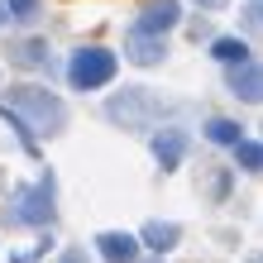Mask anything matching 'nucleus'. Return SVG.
I'll return each mask as SVG.
<instances>
[{
	"instance_id": "nucleus-1",
	"label": "nucleus",
	"mask_w": 263,
	"mask_h": 263,
	"mask_svg": "<svg viewBox=\"0 0 263 263\" xmlns=\"http://www.w3.org/2000/svg\"><path fill=\"white\" fill-rule=\"evenodd\" d=\"M5 115H14L24 125V139L34 144V134H58L67 120V105L53 96V91H39V86H10L5 96Z\"/></svg>"
},
{
	"instance_id": "nucleus-2",
	"label": "nucleus",
	"mask_w": 263,
	"mask_h": 263,
	"mask_svg": "<svg viewBox=\"0 0 263 263\" xmlns=\"http://www.w3.org/2000/svg\"><path fill=\"white\" fill-rule=\"evenodd\" d=\"M105 115H110L115 125H125V129H148L153 120L163 115V101L153 96V91H144V86H125L120 96H110Z\"/></svg>"
},
{
	"instance_id": "nucleus-3",
	"label": "nucleus",
	"mask_w": 263,
	"mask_h": 263,
	"mask_svg": "<svg viewBox=\"0 0 263 263\" xmlns=\"http://www.w3.org/2000/svg\"><path fill=\"white\" fill-rule=\"evenodd\" d=\"M67 77H72V86L96 91V86H105V82L115 77V53H105V48H82V53H72Z\"/></svg>"
},
{
	"instance_id": "nucleus-4",
	"label": "nucleus",
	"mask_w": 263,
	"mask_h": 263,
	"mask_svg": "<svg viewBox=\"0 0 263 263\" xmlns=\"http://www.w3.org/2000/svg\"><path fill=\"white\" fill-rule=\"evenodd\" d=\"M10 220L14 225H48L53 220V177H43L39 187H29L10 201Z\"/></svg>"
},
{
	"instance_id": "nucleus-5",
	"label": "nucleus",
	"mask_w": 263,
	"mask_h": 263,
	"mask_svg": "<svg viewBox=\"0 0 263 263\" xmlns=\"http://www.w3.org/2000/svg\"><path fill=\"white\" fill-rule=\"evenodd\" d=\"M177 14H182V10H177V0H153V5L144 10V20L134 24V34H148V39H163L167 29L177 24Z\"/></svg>"
},
{
	"instance_id": "nucleus-6",
	"label": "nucleus",
	"mask_w": 263,
	"mask_h": 263,
	"mask_svg": "<svg viewBox=\"0 0 263 263\" xmlns=\"http://www.w3.org/2000/svg\"><path fill=\"white\" fill-rule=\"evenodd\" d=\"M96 244H101V258L105 263H134L139 258V239L125 235V230H105Z\"/></svg>"
},
{
	"instance_id": "nucleus-7",
	"label": "nucleus",
	"mask_w": 263,
	"mask_h": 263,
	"mask_svg": "<svg viewBox=\"0 0 263 263\" xmlns=\"http://www.w3.org/2000/svg\"><path fill=\"white\" fill-rule=\"evenodd\" d=\"M153 153H158V163H163V167H177V163H182V153H187V134H182V129H163V134H153Z\"/></svg>"
},
{
	"instance_id": "nucleus-8",
	"label": "nucleus",
	"mask_w": 263,
	"mask_h": 263,
	"mask_svg": "<svg viewBox=\"0 0 263 263\" xmlns=\"http://www.w3.org/2000/svg\"><path fill=\"white\" fill-rule=\"evenodd\" d=\"M163 53H167L163 39H148V34H129V43H125V58H129V63H139V67H153Z\"/></svg>"
},
{
	"instance_id": "nucleus-9",
	"label": "nucleus",
	"mask_w": 263,
	"mask_h": 263,
	"mask_svg": "<svg viewBox=\"0 0 263 263\" xmlns=\"http://www.w3.org/2000/svg\"><path fill=\"white\" fill-rule=\"evenodd\" d=\"M230 91L244 96V101H258V96H263V77H258V67H254V58L230 72Z\"/></svg>"
},
{
	"instance_id": "nucleus-10",
	"label": "nucleus",
	"mask_w": 263,
	"mask_h": 263,
	"mask_svg": "<svg viewBox=\"0 0 263 263\" xmlns=\"http://www.w3.org/2000/svg\"><path fill=\"white\" fill-rule=\"evenodd\" d=\"M177 239H182V230H177V225H163V220H148V225H144V244H148L153 254H167Z\"/></svg>"
},
{
	"instance_id": "nucleus-11",
	"label": "nucleus",
	"mask_w": 263,
	"mask_h": 263,
	"mask_svg": "<svg viewBox=\"0 0 263 263\" xmlns=\"http://www.w3.org/2000/svg\"><path fill=\"white\" fill-rule=\"evenodd\" d=\"M10 58H14L20 67H48V48H43L39 39H29V43H14V48H10Z\"/></svg>"
},
{
	"instance_id": "nucleus-12",
	"label": "nucleus",
	"mask_w": 263,
	"mask_h": 263,
	"mask_svg": "<svg viewBox=\"0 0 263 263\" xmlns=\"http://www.w3.org/2000/svg\"><path fill=\"white\" fill-rule=\"evenodd\" d=\"M211 53L220 58V63H230V67H239V63H249V48H244L239 39H215V43H211Z\"/></svg>"
},
{
	"instance_id": "nucleus-13",
	"label": "nucleus",
	"mask_w": 263,
	"mask_h": 263,
	"mask_svg": "<svg viewBox=\"0 0 263 263\" xmlns=\"http://www.w3.org/2000/svg\"><path fill=\"white\" fill-rule=\"evenodd\" d=\"M206 139H211V144H239L244 129L235 125V120H211V125H206Z\"/></svg>"
},
{
	"instance_id": "nucleus-14",
	"label": "nucleus",
	"mask_w": 263,
	"mask_h": 263,
	"mask_svg": "<svg viewBox=\"0 0 263 263\" xmlns=\"http://www.w3.org/2000/svg\"><path fill=\"white\" fill-rule=\"evenodd\" d=\"M235 153H239V167H244V173H258V167H263V148L254 144V139H239Z\"/></svg>"
},
{
	"instance_id": "nucleus-15",
	"label": "nucleus",
	"mask_w": 263,
	"mask_h": 263,
	"mask_svg": "<svg viewBox=\"0 0 263 263\" xmlns=\"http://www.w3.org/2000/svg\"><path fill=\"white\" fill-rule=\"evenodd\" d=\"M5 5L20 14V20H34V14H39V0H5Z\"/></svg>"
},
{
	"instance_id": "nucleus-16",
	"label": "nucleus",
	"mask_w": 263,
	"mask_h": 263,
	"mask_svg": "<svg viewBox=\"0 0 263 263\" xmlns=\"http://www.w3.org/2000/svg\"><path fill=\"white\" fill-rule=\"evenodd\" d=\"M58 263H86V254H82V249H67L63 258H58Z\"/></svg>"
},
{
	"instance_id": "nucleus-17",
	"label": "nucleus",
	"mask_w": 263,
	"mask_h": 263,
	"mask_svg": "<svg viewBox=\"0 0 263 263\" xmlns=\"http://www.w3.org/2000/svg\"><path fill=\"white\" fill-rule=\"evenodd\" d=\"M0 20H5V14H0Z\"/></svg>"
}]
</instances>
